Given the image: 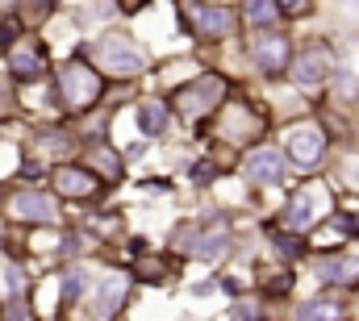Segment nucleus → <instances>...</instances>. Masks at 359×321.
<instances>
[{
	"label": "nucleus",
	"mask_w": 359,
	"mask_h": 321,
	"mask_svg": "<svg viewBox=\"0 0 359 321\" xmlns=\"http://www.w3.org/2000/svg\"><path fill=\"white\" fill-rule=\"evenodd\" d=\"M184 13H188V25H192L201 38H226V33L234 29V17H230V8H217V4H197V0H188V4H184Z\"/></svg>",
	"instance_id": "10"
},
{
	"label": "nucleus",
	"mask_w": 359,
	"mask_h": 321,
	"mask_svg": "<svg viewBox=\"0 0 359 321\" xmlns=\"http://www.w3.org/2000/svg\"><path fill=\"white\" fill-rule=\"evenodd\" d=\"M8 75L21 79V84L42 79V75H46V50H42L33 38L21 42V46H13V50H8Z\"/></svg>",
	"instance_id": "12"
},
{
	"label": "nucleus",
	"mask_w": 359,
	"mask_h": 321,
	"mask_svg": "<svg viewBox=\"0 0 359 321\" xmlns=\"http://www.w3.org/2000/svg\"><path fill=\"white\" fill-rule=\"evenodd\" d=\"M17 33H21V25H17L13 17H8V21H0V54H8V50H13Z\"/></svg>",
	"instance_id": "21"
},
{
	"label": "nucleus",
	"mask_w": 359,
	"mask_h": 321,
	"mask_svg": "<svg viewBox=\"0 0 359 321\" xmlns=\"http://www.w3.org/2000/svg\"><path fill=\"white\" fill-rule=\"evenodd\" d=\"M79 167H88L96 180H121V155L113 150V146H105V142H92L88 150H84V163Z\"/></svg>",
	"instance_id": "15"
},
{
	"label": "nucleus",
	"mask_w": 359,
	"mask_h": 321,
	"mask_svg": "<svg viewBox=\"0 0 359 321\" xmlns=\"http://www.w3.org/2000/svg\"><path fill=\"white\" fill-rule=\"evenodd\" d=\"M263 130H268V121H263L255 109H247V104H230V109H222L217 134H222L226 142H255Z\"/></svg>",
	"instance_id": "7"
},
{
	"label": "nucleus",
	"mask_w": 359,
	"mask_h": 321,
	"mask_svg": "<svg viewBox=\"0 0 359 321\" xmlns=\"http://www.w3.org/2000/svg\"><path fill=\"white\" fill-rule=\"evenodd\" d=\"M326 209H330V192H326L322 180H314V184H305V188L289 201L284 226H289V230H314V226L326 217Z\"/></svg>",
	"instance_id": "4"
},
{
	"label": "nucleus",
	"mask_w": 359,
	"mask_h": 321,
	"mask_svg": "<svg viewBox=\"0 0 359 321\" xmlns=\"http://www.w3.org/2000/svg\"><path fill=\"white\" fill-rule=\"evenodd\" d=\"M92 54H96V63H100L109 75H117V79H134V75L146 67L142 50H138L130 38H121V33H109V38H100Z\"/></svg>",
	"instance_id": "3"
},
{
	"label": "nucleus",
	"mask_w": 359,
	"mask_h": 321,
	"mask_svg": "<svg viewBox=\"0 0 359 321\" xmlns=\"http://www.w3.org/2000/svg\"><path fill=\"white\" fill-rule=\"evenodd\" d=\"M276 8L289 17H301V13H310V0H276Z\"/></svg>",
	"instance_id": "23"
},
{
	"label": "nucleus",
	"mask_w": 359,
	"mask_h": 321,
	"mask_svg": "<svg viewBox=\"0 0 359 321\" xmlns=\"http://www.w3.org/2000/svg\"><path fill=\"white\" fill-rule=\"evenodd\" d=\"M8 213H13V221H29V226H54L59 221L54 196H46V192H13Z\"/></svg>",
	"instance_id": "8"
},
{
	"label": "nucleus",
	"mask_w": 359,
	"mask_h": 321,
	"mask_svg": "<svg viewBox=\"0 0 359 321\" xmlns=\"http://www.w3.org/2000/svg\"><path fill=\"white\" fill-rule=\"evenodd\" d=\"M50 184H54V192H59V196H67V201H88V196H96V192H100V180H96L88 167H75V163L54 167Z\"/></svg>",
	"instance_id": "9"
},
{
	"label": "nucleus",
	"mask_w": 359,
	"mask_h": 321,
	"mask_svg": "<svg viewBox=\"0 0 359 321\" xmlns=\"http://www.w3.org/2000/svg\"><path fill=\"white\" fill-rule=\"evenodd\" d=\"M343 318H347V309L330 297H314L297 309V321H343Z\"/></svg>",
	"instance_id": "16"
},
{
	"label": "nucleus",
	"mask_w": 359,
	"mask_h": 321,
	"mask_svg": "<svg viewBox=\"0 0 359 321\" xmlns=\"http://www.w3.org/2000/svg\"><path fill=\"white\" fill-rule=\"evenodd\" d=\"M251 58H255L268 75H280V71L289 67V58H293V42H289L284 33H263V38L251 42Z\"/></svg>",
	"instance_id": "11"
},
{
	"label": "nucleus",
	"mask_w": 359,
	"mask_h": 321,
	"mask_svg": "<svg viewBox=\"0 0 359 321\" xmlns=\"http://www.w3.org/2000/svg\"><path fill=\"white\" fill-rule=\"evenodd\" d=\"M247 25H259V29H268V25H276L280 21V8H276V0H247Z\"/></svg>",
	"instance_id": "18"
},
{
	"label": "nucleus",
	"mask_w": 359,
	"mask_h": 321,
	"mask_svg": "<svg viewBox=\"0 0 359 321\" xmlns=\"http://www.w3.org/2000/svg\"><path fill=\"white\" fill-rule=\"evenodd\" d=\"M209 171H213L209 163H197V167H192V175H197V184H209Z\"/></svg>",
	"instance_id": "24"
},
{
	"label": "nucleus",
	"mask_w": 359,
	"mask_h": 321,
	"mask_svg": "<svg viewBox=\"0 0 359 321\" xmlns=\"http://www.w3.org/2000/svg\"><path fill=\"white\" fill-rule=\"evenodd\" d=\"M88 284H92V280H88L84 267H79V272H67V276H63V305H75V297H84Z\"/></svg>",
	"instance_id": "20"
},
{
	"label": "nucleus",
	"mask_w": 359,
	"mask_h": 321,
	"mask_svg": "<svg viewBox=\"0 0 359 321\" xmlns=\"http://www.w3.org/2000/svg\"><path fill=\"white\" fill-rule=\"evenodd\" d=\"M318 276L326 284H359V242H347V251L318 263Z\"/></svg>",
	"instance_id": "13"
},
{
	"label": "nucleus",
	"mask_w": 359,
	"mask_h": 321,
	"mask_svg": "<svg viewBox=\"0 0 359 321\" xmlns=\"http://www.w3.org/2000/svg\"><path fill=\"white\" fill-rule=\"evenodd\" d=\"M100 92H105V79H100L84 58H71V63L59 71V100H63L71 113L92 109V104L100 100Z\"/></svg>",
	"instance_id": "2"
},
{
	"label": "nucleus",
	"mask_w": 359,
	"mask_h": 321,
	"mask_svg": "<svg viewBox=\"0 0 359 321\" xmlns=\"http://www.w3.org/2000/svg\"><path fill=\"white\" fill-rule=\"evenodd\" d=\"M121 297H125V280H121V276H117V280L109 276V280H105V288H100V297H96L100 318H109V309H117V305H121Z\"/></svg>",
	"instance_id": "19"
},
{
	"label": "nucleus",
	"mask_w": 359,
	"mask_h": 321,
	"mask_svg": "<svg viewBox=\"0 0 359 321\" xmlns=\"http://www.w3.org/2000/svg\"><path fill=\"white\" fill-rule=\"evenodd\" d=\"M243 171H247L255 184H280V180L289 175V163H284L280 150H255V155H247Z\"/></svg>",
	"instance_id": "14"
},
{
	"label": "nucleus",
	"mask_w": 359,
	"mask_h": 321,
	"mask_svg": "<svg viewBox=\"0 0 359 321\" xmlns=\"http://www.w3.org/2000/svg\"><path fill=\"white\" fill-rule=\"evenodd\" d=\"M142 4H146V0H117V8H121V13H138Z\"/></svg>",
	"instance_id": "25"
},
{
	"label": "nucleus",
	"mask_w": 359,
	"mask_h": 321,
	"mask_svg": "<svg viewBox=\"0 0 359 321\" xmlns=\"http://www.w3.org/2000/svg\"><path fill=\"white\" fill-rule=\"evenodd\" d=\"M276 251H284L289 259H297V255H305V246H301V238H293V234H284V238H276Z\"/></svg>",
	"instance_id": "22"
},
{
	"label": "nucleus",
	"mask_w": 359,
	"mask_h": 321,
	"mask_svg": "<svg viewBox=\"0 0 359 321\" xmlns=\"http://www.w3.org/2000/svg\"><path fill=\"white\" fill-rule=\"evenodd\" d=\"M289 67H293V79H297L301 88H322V84L335 75V50H330L326 42H314V46H305L297 58H289Z\"/></svg>",
	"instance_id": "5"
},
{
	"label": "nucleus",
	"mask_w": 359,
	"mask_h": 321,
	"mask_svg": "<svg viewBox=\"0 0 359 321\" xmlns=\"http://www.w3.org/2000/svg\"><path fill=\"white\" fill-rule=\"evenodd\" d=\"M339 88H343V96H356V92H359V84H356V79H347V75L339 79Z\"/></svg>",
	"instance_id": "26"
},
{
	"label": "nucleus",
	"mask_w": 359,
	"mask_h": 321,
	"mask_svg": "<svg viewBox=\"0 0 359 321\" xmlns=\"http://www.w3.org/2000/svg\"><path fill=\"white\" fill-rule=\"evenodd\" d=\"M167 121H171V109H167L163 100H146V104L138 109V130H142L146 138L163 134V130H167Z\"/></svg>",
	"instance_id": "17"
},
{
	"label": "nucleus",
	"mask_w": 359,
	"mask_h": 321,
	"mask_svg": "<svg viewBox=\"0 0 359 321\" xmlns=\"http://www.w3.org/2000/svg\"><path fill=\"white\" fill-rule=\"evenodd\" d=\"M284 150H289V159H293L297 167L314 171V167L326 159V130H322V125H314V121H305V125L289 130V138H284Z\"/></svg>",
	"instance_id": "6"
},
{
	"label": "nucleus",
	"mask_w": 359,
	"mask_h": 321,
	"mask_svg": "<svg viewBox=\"0 0 359 321\" xmlns=\"http://www.w3.org/2000/svg\"><path fill=\"white\" fill-rule=\"evenodd\" d=\"M226 92H230L226 75L209 71V75H197L192 84H184V88L171 96V104L180 109V117H184V121H192V125H197V121H205V117H213V113L222 109Z\"/></svg>",
	"instance_id": "1"
}]
</instances>
